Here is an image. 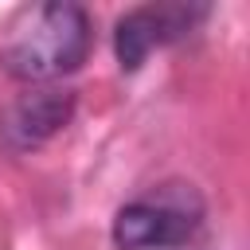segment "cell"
Listing matches in <instances>:
<instances>
[{"instance_id":"obj_1","label":"cell","mask_w":250,"mask_h":250,"mask_svg":"<svg viewBox=\"0 0 250 250\" xmlns=\"http://www.w3.org/2000/svg\"><path fill=\"white\" fill-rule=\"evenodd\" d=\"M90 16L82 4L70 0H47L16 12V20L4 27L0 62L12 78L43 86L70 70H78L90 55Z\"/></svg>"},{"instance_id":"obj_2","label":"cell","mask_w":250,"mask_h":250,"mask_svg":"<svg viewBox=\"0 0 250 250\" xmlns=\"http://www.w3.org/2000/svg\"><path fill=\"white\" fill-rule=\"evenodd\" d=\"M188 199H168L164 191L160 199L125 203L113 219V242L121 250H168L188 242L199 223V207H188Z\"/></svg>"},{"instance_id":"obj_3","label":"cell","mask_w":250,"mask_h":250,"mask_svg":"<svg viewBox=\"0 0 250 250\" xmlns=\"http://www.w3.org/2000/svg\"><path fill=\"white\" fill-rule=\"evenodd\" d=\"M195 20H203V8H191V4H148V8H133L129 16H121L113 31L121 70H137L152 47H164L188 35Z\"/></svg>"},{"instance_id":"obj_4","label":"cell","mask_w":250,"mask_h":250,"mask_svg":"<svg viewBox=\"0 0 250 250\" xmlns=\"http://www.w3.org/2000/svg\"><path fill=\"white\" fill-rule=\"evenodd\" d=\"M74 113V94L55 90V86H35L20 94L4 113H0V141L12 152L39 148L47 137H55Z\"/></svg>"}]
</instances>
